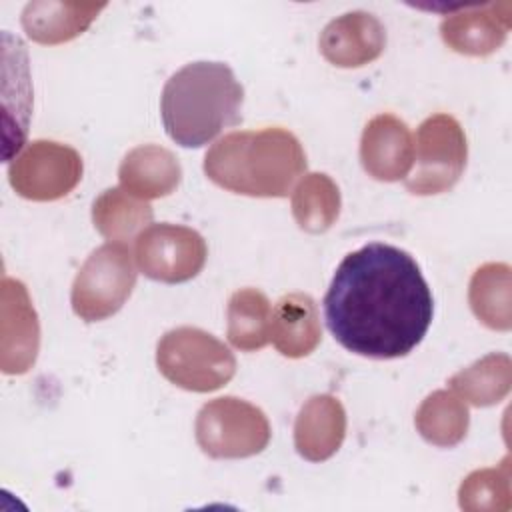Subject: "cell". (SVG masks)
<instances>
[{
    "instance_id": "cell-1",
    "label": "cell",
    "mask_w": 512,
    "mask_h": 512,
    "mask_svg": "<svg viewBox=\"0 0 512 512\" xmlns=\"http://www.w3.org/2000/svg\"><path fill=\"white\" fill-rule=\"evenodd\" d=\"M434 300L420 266L392 244L350 252L324 296L326 326L358 356L388 360L410 354L426 336Z\"/></svg>"
},
{
    "instance_id": "cell-2",
    "label": "cell",
    "mask_w": 512,
    "mask_h": 512,
    "mask_svg": "<svg viewBox=\"0 0 512 512\" xmlns=\"http://www.w3.org/2000/svg\"><path fill=\"white\" fill-rule=\"evenodd\" d=\"M306 170V152L286 128L230 132L204 156L206 176L224 190L284 198Z\"/></svg>"
},
{
    "instance_id": "cell-3",
    "label": "cell",
    "mask_w": 512,
    "mask_h": 512,
    "mask_svg": "<svg viewBox=\"0 0 512 512\" xmlns=\"http://www.w3.org/2000/svg\"><path fill=\"white\" fill-rule=\"evenodd\" d=\"M244 88L224 62H190L162 90L160 112L168 136L184 148L212 142L242 118Z\"/></svg>"
},
{
    "instance_id": "cell-4",
    "label": "cell",
    "mask_w": 512,
    "mask_h": 512,
    "mask_svg": "<svg viewBox=\"0 0 512 512\" xmlns=\"http://www.w3.org/2000/svg\"><path fill=\"white\" fill-rule=\"evenodd\" d=\"M160 374L190 392H212L236 374L230 348L206 330L180 326L166 332L156 346Z\"/></svg>"
},
{
    "instance_id": "cell-5",
    "label": "cell",
    "mask_w": 512,
    "mask_h": 512,
    "mask_svg": "<svg viewBox=\"0 0 512 512\" xmlns=\"http://www.w3.org/2000/svg\"><path fill=\"white\" fill-rule=\"evenodd\" d=\"M136 266L130 248L106 242L80 266L72 284V310L86 322L114 316L130 298L136 284Z\"/></svg>"
},
{
    "instance_id": "cell-6",
    "label": "cell",
    "mask_w": 512,
    "mask_h": 512,
    "mask_svg": "<svg viewBox=\"0 0 512 512\" xmlns=\"http://www.w3.org/2000/svg\"><path fill=\"white\" fill-rule=\"evenodd\" d=\"M196 442L210 458H248L270 442L266 414L236 396L206 402L196 416Z\"/></svg>"
},
{
    "instance_id": "cell-7",
    "label": "cell",
    "mask_w": 512,
    "mask_h": 512,
    "mask_svg": "<svg viewBox=\"0 0 512 512\" xmlns=\"http://www.w3.org/2000/svg\"><path fill=\"white\" fill-rule=\"evenodd\" d=\"M414 152L416 166L404 178L408 192L416 196L446 192L466 168V134L454 116L434 114L418 126Z\"/></svg>"
},
{
    "instance_id": "cell-8",
    "label": "cell",
    "mask_w": 512,
    "mask_h": 512,
    "mask_svg": "<svg viewBox=\"0 0 512 512\" xmlns=\"http://www.w3.org/2000/svg\"><path fill=\"white\" fill-rule=\"evenodd\" d=\"M80 154L54 140H32L8 166L14 192L26 200L52 202L70 194L82 178Z\"/></svg>"
},
{
    "instance_id": "cell-9",
    "label": "cell",
    "mask_w": 512,
    "mask_h": 512,
    "mask_svg": "<svg viewBox=\"0 0 512 512\" xmlns=\"http://www.w3.org/2000/svg\"><path fill=\"white\" fill-rule=\"evenodd\" d=\"M206 256V242L196 230L168 222L142 230L134 246L140 272L166 284H180L198 276Z\"/></svg>"
},
{
    "instance_id": "cell-10",
    "label": "cell",
    "mask_w": 512,
    "mask_h": 512,
    "mask_svg": "<svg viewBox=\"0 0 512 512\" xmlns=\"http://www.w3.org/2000/svg\"><path fill=\"white\" fill-rule=\"evenodd\" d=\"M0 298V368L4 374H24L40 348L38 314L20 280L4 276Z\"/></svg>"
},
{
    "instance_id": "cell-11",
    "label": "cell",
    "mask_w": 512,
    "mask_h": 512,
    "mask_svg": "<svg viewBox=\"0 0 512 512\" xmlns=\"http://www.w3.org/2000/svg\"><path fill=\"white\" fill-rule=\"evenodd\" d=\"M510 2L454 4L440 24L448 48L468 56H486L498 50L510 30Z\"/></svg>"
},
{
    "instance_id": "cell-12",
    "label": "cell",
    "mask_w": 512,
    "mask_h": 512,
    "mask_svg": "<svg viewBox=\"0 0 512 512\" xmlns=\"http://www.w3.org/2000/svg\"><path fill=\"white\" fill-rule=\"evenodd\" d=\"M318 46L330 64L338 68H360L384 52L386 30L370 12L354 10L328 22Z\"/></svg>"
},
{
    "instance_id": "cell-13",
    "label": "cell",
    "mask_w": 512,
    "mask_h": 512,
    "mask_svg": "<svg viewBox=\"0 0 512 512\" xmlns=\"http://www.w3.org/2000/svg\"><path fill=\"white\" fill-rule=\"evenodd\" d=\"M360 162L376 180L406 178L414 162V140L406 122L394 114L374 116L360 138Z\"/></svg>"
},
{
    "instance_id": "cell-14",
    "label": "cell",
    "mask_w": 512,
    "mask_h": 512,
    "mask_svg": "<svg viewBox=\"0 0 512 512\" xmlns=\"http://www.w3.org/2000/svg\"><path fill=\"white\" fill-rule=\"evenodd\" d=\"M344 436L346 412L338 398L318 394L306 400L294 422V446L304 460H328L338 452Z\"/></svg>"
},
{
    "instance_id": "cell-15",
    "label": "cell",
    "mask_w": 512,
    "mask_h": 512,
    "mask_svg": "<svg viewBox=\"0 0 512 512\" xmlns=\"http://www.w3.org/2000/svg\"><path fill=\"white\" fill-rule=\"evenodd\" d=\"M118 180L124 192L148 202L172 194L182 180V168L168 148L142 144L124 156Z\"/></svg>"
},
{
    "instance_id": "cell-16",
    "label": "cell",
    "mask_w": 512,
    "mask_h": 512,
    "mask_svg": "<svg viewBox=\"0 0 512 512\" xmlns=\"http://www.w3.org/2000/svg\"><path fill=\"white\" fill-rule=\"evenodd\" d=\"M270 340L282 356L302 358L312 354L322 340L316 302L302 292L282 296L272 308Z\"/></svg>"
},
{
    "instance_id": "cell-17",
    "label": "cell",
    "mask_w": 512,
    "mask_h": 512,
    "mask_svg": "<svg viewBox=\"0 0 512 512\" xmlns=\"http://www.w3.org/2000/svg\"><path fill=\"white\" fill-rule=\"evenodd\" d=\"M104 8L106 2H30L22 12V28L30 40L54 46L80 36Z\"/></svg>"
},
{
    "instance_id": "cell-18",
    "label": "cell",
    "mask_w": 512,
    "mask_h": 512,
    "mask_svg": "<svg viewBox=\"0 0 512 512\" xmlns=\"http://www.w3.org/2000/svg\"><path fill=\"white\" fill-rule=\"evenodd\" d=\"M154 210L146 200L134 198L122 188L104 190L92 204L94 228L108 240L126 244L152 222Z\"/></svg>"
},
{
    "instance_id": "cell-19",
    "label": "cell",
    "mask_w": 512,
    "mask_h": 512,
    "mask_svg": "<svg viewBox=\"0 0 512 512\" xmlns=\"http://www.w3.org/2000/svg\"><path fill=\"white\" fill-rule=\"evenodd\" d=\"M414 424L426 442L440 448H452L462 442L468 432V406L456 392L436 390L418 406Z\"/></svg>"
},
{
    "instance_id": "cell-20",
    "label": "cell",
    "mask_w": 512,
    "mask_h": 512,
    "mask_svg": "<svg viewBox=\"0 0 512 512\" xmlns=\"http://www.w3.org/2000/svg\"><path fill=\"white\" fill-rule=\"evenodd\" d=\"M450 390L472 406H492L504 400L512 384V362L508 354L492 352L472 366L456 372Z\"/></svg>"
},
{
    "instance_id": "cell-21",
    "label": "cell",
    "mask_w": 512,
    "mask_h": 512,
    "mask_svg": "<svg viewBox=\"0 0 512 512\" xmlns=\"http://www.w3.org/2000/svg\"><path fill=\"white\" fill-rule=\"evenodd\" d=\"M228 340L234 348L254 352L270 342V300L256 288L236 290L228 300Z\"/></svg>"
},
{
    "instance_id": "cell-22",
    "label": "cell",
    "mask_w": 512,
    "mask_h": 512,
    "mask_svg": "<svg viewBox=\"0 0 512 512\" xmlns=\"http://www.w3.org/2000/svg\"><path fill=\"white\" fill-rule=\"evenodd\" d=\"M296 224L310 234L326 232L340 214V190L324 172L306 174L292 192Z\"/></svg>"
},
{
    "instance_id": "cell-23",
    "label": "cell",
    "mask_w": 512,
    "mask_h": 512,
    "mask_svg": "<svg viewBox=\"0 0 512 512\" xmlns=\"http://www.w3.org/2000/svg\"><path fill=\"white\" fill-rule=\"evenodd\" d=\"M470 308L492 330H510V266L490 262L480 266L470 280Z\"/></svg>"
},
{
    "instance_id": "cell-24",
    "label": "cell",
    "mask_w": 512,
    "mask_h": 512,
    "mask_svg": "<svg viewBox=\"0 0 512 512\" xmlns=\"http://www.w3.org/2000/svg\"><path fill=\"white\" fill-rule=\"evenodd\" d=\"M462 510H508L510 508V466L504 458L498 468L476 470L466 476L458 490Z\"/></svg>"
}]
</instances>
